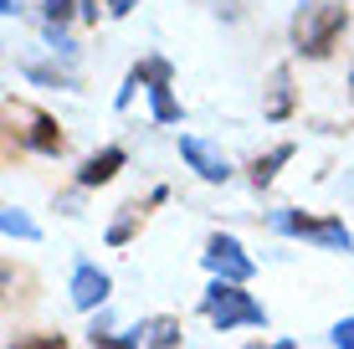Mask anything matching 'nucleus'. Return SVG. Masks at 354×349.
<instances>
[{
  "label": "nucleus",
  "mask_w": 354,
  "mask_h": 349,
  "mask_svg": "<svg viewBox=\"0 0 354 349\" xmlns=\"http://www.w3.org/2000/svg\"><path fill=\"white\" fill-rule=\"evenodd\" d=\"M201 314L211 319L221 334L226 329H241V323H257V329L267 323V308L241 283H211V287H205V298H201Z\"/></svg>",
  "instance_id": "f03ea898"
},
{
  "label": "nucleus",
  "mask_w": 354,
  "mask_h": 349,
  "mask_svg": "<svg viewBox=\"0 0 354 349\" xmlns=\"http://www.w3.org/2000/svg\"><path fill=\"white\" fill-rule=\"evenodd\" d=\"M272 226H277V232H288V236H308V242H319V247H328V252H349V247H354L349 226L339 221V216H303V211H272Z\"/></svg>",
  "instance_id": "20e7f679"
},
{
  "label": "nucleus",
  "mask_w": 354,
  "mask_h": 349,
  "mask_svg": "<svg viewBox=\"0 0 354 349\" xmlns=\"http://www.w3.org/2000/svg\"><path fill=\"white\" fill-rule=\"evenodd\" d=\"M272 349H298V344H292V339H283V344H272Z\"/></svg>",
  "instance_id": "5701e85b"
},
{
  "label": "nucleus",
  "mask_w": 354,
  "mask_h": 349,
  "mask_svg": "<svg viewBox=\"0 0 354 349\" xmlns=\"http://www.w3.org/2000/svg\"><path fill=\"white\" fill-rule=\"evenodd\" d=\"M247 349H262V344H247Z\"/></svg>",
  "instance_id": "b1692460"
},
{
  "label": "nucleus",
  "mask_w": 354,
  "mask_h": 349,
  "mask_svg": "<svg viewBox=\"0 0 354 349\" xmlns=\"http://www.w3.org/2000/svg\"><path fill=\"white\" fill-rule=\"evenodd\" d=\"M108 272L103 267H93V262H82L77 272H72V308H82V314H88V308H97L108 298Z\"/></svg>",
  "instance_id": "6e6552de"
},
{
  "label": "nucleus",
  "mask_w": 354,
  "mask_h": 349,
  "mask_svg": "<svg viewBox=\"0 0 354 349\" xmlns=\"http://www.w3.org/2000/svg\"><path fill=\"white\" fill-rule=\"evenodd\" d=\"M180 160H185L190 170L205 180V185H226V180H231V164H226V154H216L205 139H190V134H185V139H180Z\"/></svg>",
  "instance_id": "423d86ee"
},
{
  "label": "nucleus",
  "mask_w": 354,
  "mask_h": 349,
  "mask_svg": "<svg viewBox=\"0 0 354 349\" xmlns=\"http://www.w3.org/2000/svg\"><path fill=\"white\" fill-rule=\"evenodd\" d=\"M349 31V6L344 0H308V6L292 10V52L308 57V62H319V57L334 52V41Z\"/></svg>",
  "instance_id": "f257e3e1"
},
{
  "label": "nucleus",
  "mask_w": 354,
  "mask_h": 349,
  "mask_svg": "<svg viewBox=\"0 0 354 349\" xmlns=\"http://www.w3.org/2000/svg\"><path fill=\"white\" fill-rule=\"evenodd\" d=\"M0 232H6L10 242H16V236H21V242H36V236H41V232H36V221H31L26 211H16V206L0 211Z\"/></svg>",
  "instance_id": "4468645a"
},
{
  "label": "nucleus",
  "mask_w": 354,
  "mask_h": 349,
  "mask_svg": "<svg viewBox=\"0 0 354 349\" xmlns=\"http://www.w3.org/2000/svg\"><path fill=\"white\" fill-rule=\"evenodd\" d=\"M165 200H169V190H165V185H160V190H149L144 200H129V206H124V216H118V221L108 226V242H113V247L133 242V232L144 226V216H149L154 206H165Z\"/></svg>",
  "instance_id": "0eeeda50"
},
{
  "label": "nucleus",
  "mask_w": 354,
  "mask_h": 349,
  "mask_svg": "<svg viewBox=\"0 0 354 349\" xmlns=\"http://www.w3.org/2000/svg\"><path fill=\"white\" fill-rule=\"evenodd\" d=\"M103 6H108V10H113V16H129V10H133V6H139V0H103Z\"/></svg>",
  "instance_id": "412c9836"
},
{
  "label": "nucleus",
  "mask_w": 354,
  "mask_h": 349,
  "mask_svg": "<svg viewBox=\"0 0 354 349\" xmlns=\"http://www.w3.org/2000/svg\"><path fill=\"white\" fill-rule=\"evenodd\" d=\"M124 160H129V154L118 149V144L97 149L93 160H82V170H77V185H82V190H97V185H108V180H113L118 170H124Z\"/></svg>",
  "instance_id": "1a4fd4ad"
},
{
  "label": "nucleus",
  "mask_w": 354,
  "mask_h": 349,
  "mask_svg": "<svg viewBox=\"0 0 354 349\" xmlns=\"http://www.w3.org/2000/svg\"><path fill=\"white\" fill-rule=\"evenodd\" d=\"M328 344H334V349H354V319H339L334 334H328Z\"/></svg>",
  "instance_id": "6ab92c4d"
},
{
  "label": "nucleus",
  "mask_w": 354,
  "mask_h": 349,
  "mask_svg": "<svg viewBox=\"0 0 354 349\" xmlns=\"http://www.w3.org/2000/svg\"><path fill=\"white\" fill-rule=\"evenodd\" d=\"M165 82H175V67H169L165 57H149V62H139V67L124 77V88H118V108H129L133 88H165Z\"/></svg>",
  "instance_id": "9d476101"
},
{
  "label": "nucleus",
  "mask_w": 354,
  "mask_h": 349,
  "mask_svg": "<svg viewBox=\"0 0 354 349\" xmlns=\"http://www.w3.org/2000/svg\"><path fill=\"white\" fill-rule=\"evenodd\" d=\"M0 10H6V16H16V10H21V0H0Z\"/></svg>",
  "instance_id": "4be33fe9"
},
{
  "label": "nucleus",
  "mask_w": 354,
  "mask_h": 349,
  "mask_svg": "<svg viewBox=\"0 0 354 349\" xmlns=\"http://www.w3.org/2000/svg\"><path fill=\"white\" fill-rule=\"evenodd\" d=\"M292 113V77H288V67H277L272 72V98H267V118H288Z\"/></svg>",
  "instance_id": "ddd939ff"
},
{
  "label": "nucleus",
  "mask_w": 354,
  "mask_h": 349,
  "mask_svg": "<svg viewBox=\"0 0 354 349\" xmlns=\"http://www.w3.org/2000/svg\"><path fill=\"white\" fill-rule=\"evenodd\" d=\"M139 334H144V344H149V349H175L185 329H180V319H175V314H154V319H144V323H139Z\"/></svg>",
  "instance_id": "f8f14e48"
},
{
  "label": "nucleus",
  "mask_w": 354,
  "mask_h": 349,
  "mask_svg": "<svg viewBox=\"0 0 354 349\" xmlns=\"http://www.w3.org/2000/svg\"><path fill=\"white\" fill-rule=\"evenodd\" d=\"M6 134H16V144H31L36 154L67 149V134L57 129V118L41 113L36 103H21V98H6Z\"/></svg>",
  "instance_id": "7ed1b4c3"
},
{
  "label": "nucleus",
  "mask_w": 354,
  "mask_h": 349,
  "mask_svg": "<svg viewBox=\"0 0 354 349\" xmlns=\"http://www.w3.org/2000/svg\"><path fill=\"white\" fill-rule=\"evenodd\" d=\"M77 16L88 21V26H97V0H77Z\"/></svg>",
  "instance_id": "aec40b11"
},
{
  "label": "nucleus",
  "mask_w": 354,
  "mask_h": 349,
  "mask_svg": "<svg viewBox=\"0 0 354 349\" xmlns=\"http://www.w3.org/2000/svg\"><path fill=\"white\" fill-rule=\"evenodd\" d=\"M349 88H354V77H349Z\"/></svg>",
  "instance_id": "393cba45"
},
{
  "label": "nucleus",
  "mask_w": 354,
  "mask_h": 349,
  "mask_svg": "<svg viewBox=\"0 0 354 349\" xmlns=\"http://www.w3.org/2000/svg\"><path fill=\"white\" fill-rule=\"evenodd\" d=\"M26 77L46 82V88H77V77H72V72H62V67H41V62H26Z\"/></svg>",
  "instance_id": "f3484780"
},
{
  "label": "nucleus",
  "mask_w": 354,
  "mask_h": 349,
  "mask_svg": "<svg viewBox=\"0 0 354 349\" xmlns=\"http://www.w3.org/2000/svg\"><path fill=\"white\" fill-rule=\"evenodd\" d=\"M88 339H93V349H139L144 334H139V329H133V334H108L103 323H93V334H88Z\"/></svg>",
  "instance_id": "2eb2a0df"
},
{
  "label": "nucleus",
  "mask_w": 354,
  "mask_h": 349,
  "mask_svg": "<svg viewBox=\"0 0 354 349\" xmlns=\"http://www.w3.org/2000/svg\"><path fill=\"white\" fill-rule=\"evenodd\" d=\"M201 262H205V272H211L216 283H247L252 272V257L241 252V242L236 236H226V232H216L211 242H205V252H201Z\"/></svg>",
  "instance_id": "39448f33"
},
{
  "label": "nucleus",
  "mask_w": 354,
  "mask_h": 349,
  "mask_svg": "<svg viewBox=\"0 0 354 349\" xmlns=\"http://www.w3.org/2000/svg\"><path fill=\"white\" fill-rule=\"evenodd\" d=\"M10 349H67L62 334H26V339H16Z\"/></svg>",
  "instance_id": "a211bd4d"
},
{
  "label": "nucleus",
  "mask_w": 354,
  "mask_h": 349,
  "mask_svg": "<svg viewBox=\"0 0 354 349\" xmlns=\"http://www.w3.org/2000/svg\"><path fill=\"white\" fill-rule=\"evenodd\" d=\"M292 160V144H277V149H267V154H257V160L247 164V180H252V190H267L277 180V170Z\"/></svg>",
  "instance_id": "9b49d317"
},
{
  "label": "nucleus",
  "mask_w": 354,
  "mask_h": 349,
  "mask_svg": "<svg viewBox=\"0 0 354 349\" xmlns=\"http://www.w3.org/2000/svg\"><path fill=\"white\" fill-rule=\"evenodd\" d=\"M149 103H154V118H160V124H180V103H175V93H169V82L165 88H149Z\"/></svg>",
  "instance_id": "dca6fc26"
}]
</instances>
